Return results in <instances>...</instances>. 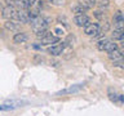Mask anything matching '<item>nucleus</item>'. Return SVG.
<instances>
[{
	"instance_id": "12",
	"label": "nucleus",
	"mask_w": 124,
	"mask_h": 116,
	"mask_svg": "<svg viewBox=\"0 0 124 116\" xmlns=\"http://www.w3.org/2000/svg\"><path fill=\"white\" fill-rule=\"evenodd\" d=\"M107 57L110 58L112 62H115V61H122V59H123V53H122V50L115 49V50H111V52H108Z\"/></svg>"
},
{
	"instance_id": "11",
	"label": "nucleus",
	"mask_w": 124,
	"mask_h": 116,
	"mask_svg": "<svg viewBox=\"0 0 124 116\" xmlns=\"http://www.w3.org/2000/svg\"><path fill=\"white\" fill-rule=\"evenodd\" d=\"M4 27H5L7 30H9V31H19V30H21V23L9 19V21H5Z\"/></svg>"
},
{
	"instance_id": "3",
	"label": "nucleus",
	"mask_w": 124,
	"mask_h": 116,
	"mask_svg": "<svg viewBox=\"0 0 124 116\" xmlns=\"http://www.w3.org/2000/svg\"><path fill=\"white\" fill-rule=\"evenodd\" d=\"M16 12H17V9H16L14 7L7 5L5 8H3V10H1V17H3L4 19H7V21H9V19H12V21H13Z\"/></svg>"
},
{
	"instance_id": "17",
	"label": "nucleus",
	"mask_w": 124,
	"mask_h": 116,
	"mask_svg": "<svg viewBox=\"0 0 124 116\" xmlns=\"http://www.w3.org/2000/svg\"><path fill=\"white\" fill-rule=\"evenodd\" d=\"M71 9H72V12H74V13H79V14H83L84 12L87 10V9H85V8H83V7H81L79 3H78L76 5H74V7L71 8Z\"/></svg>"
},
{
	"instance_id": "7",
	"label": "nucleus",
	"mask_w": 124,
	"mask_h": 116,
	"mask_svg": "<svg viewBox=\"0 0 124 116\" xmlns=\"http://www.w3.org/2000/svg\"><path fill=\"white\" fill-rule=\"evenodd\" d=\"M65 48H66V43H60V44H56L48 48V53L52 54V56H60L65 50Z\"/></svg>"
},
{
	"instance_id": "2",
	"label": "nucleus",
	"mask_w": 124,
	"mask_h": 116,
	"mask_svg": "<svg viewBox=\"0 0 124 116\" xmlns=\"http://www.w3.org/2000/svg\"><path fill=\"white\" fill-rule=\"evenodd\" d=\"M97 49L102 50V52H111V50L118 49V44L115 41H111L108 39H103V40H100L98 44H97Z\"/></svg>"
},
{
	"instance_id": "5",
	"label": "nucleus",
	"mask_w": 124,
	"mask_h": 116,
	"mask_svg": "<svg viewBox=\"0 0 124 116\" xmlns=\"http://www.w3.org/2000/svg\"><path fill=\"white\" fill-rule=\"evenodd\" d=\"M100 25L98 23H89L88 26L84 27V34L88 35V36H94L100 32Z\"/></svg>"
},
{
	"instance_id": "18",
	"label": "nucleus",
	"mask_w": 124,
	"mask_h": 116,
	"mask_svg": "<svg viewBox=\"0 0 124 116\" xmlns=\"http://www.w3.org/2000/svg\"><path fill=\"white\" fill-rule=\"evenodd\" d=\"M96 4L101 8V9H103V8L110 7V0H98V3H96Z\"/></svg>"
},
{
	"instance_id": "10",
	"label": "nucleus",
	"mask_w": 124,
	"mask_h": 116,
	"mask_svg": "<svg viewBox=\"0 0 124 116\" xmlns=\"http://www.w3.org/2000/svg\"><path fill=\"white\" fill-rule=\"evenodd\" d=\"M29 40V35L26 32H18L13 36V43L14 44H23Z\"/></svg>"
},
{
	"instance_id": "16",
	"label": "nucleus",
	"mask_w": 124,
	"mask_h": 116,
	"mask_svg": "<svg viewBox=\"0 0 124 116\" xmlns=\"http://www.w3.org/2000/svg\"><path fill=\"white\" fill-rule=\"evenodd\" d=\"M35 35H36V37L38 39H44V37H46V36H50V34L48 30H40V31H36L35 32Z\"/></svg>"
},
{
	"instance_id": "23",
	"label": "nucleus",
	"mask_w": 124,
	"mask_h": 116,
	"mask_svg": "<svg viewBox=\"0 0 124 116\" xmlns=\"http://www.w3.org/2000/svg\"><path fill=\"white\" fill-rule=\"evenodd\" d=\"M94 17H96V18H98V19H103L105 14H103L101 10H97V12H94Z\"/></svg>"
},
{
	"instance_id": "1",
	"label": "nucleus",
	"mask_w": 124,
	"mask_h": 116,
	"mask_svg": "<svg viewBox=\"0 0 124 116\" xmlns=\"http://www.w3.org/2000/svg\"><path fill=\"white\" fill-rule=\"evenodd\" d=\"M31 27H32L34 32H36V31H40V30H46V27H48V23L50 22L49 18H44V17H36L34 19H31Z\"/></svg>"
},
{
	"instance_id": "21",
	"label": "nucleus",
	"mask_w": 124,
	"mask_h": 116,
	"mask_svg": "<svg viewBox=\"0 0 124 116\" xmlns=\"http://www.w3.org/2000/svg\"><path fill=\"white\" fill-rule=\"evenodd\" d=\"M100 29L102 30V32H106V31H108V30H110V22L105 21V22H103V25H102V26H100Z\"/></svg>"
},
{
	"instance_id": "8",
	"label": "nucleus",
	"mask_w": 124,
	"mask_h": 116,
	"mask_svg": "<svg viewBox=\"0 0 124 116\" xmlns=\"http://www.w3.org/2000/svg\"><path fill=\"white\" fill-rule=\"evenodd\" d=\"M13 19H16V21H18L21 23H29L30 22V18H29V15H27V12H25V10H17Z\"/></svg>"
},
{
	"instance_id": "25",
	"label": "nucleus",
	"mask_w": 124,
	"mask_h": 116,
	"mask_svg": "<svg viewBox=\"0 0 124 116\" xmlns=\"http://www.w3.org/2000/svg\"><path fill=\"white\" fill-rule=\"evenodd\" d=\"M1 10H3V3L0 1V12H1Z\"/></svg>"
},
{
	"instance_id": "13",
	"label": "nucleus",
	"mask_w": 124,
	"mask_h": 116,
	"mask_svg": "<svg viewBox=\"0 0 124 116\" xmlns=\"http://www.w3.org/2000/svg\"><path fill=\"white\" fill-rule=\"evenodd\" d=\"M96 3H97V0H79V4H80L83 8H85L87 10L94 7Z\"/></svg>"
},
{
	"instance_id": "24",
	"label": "nucleus",
	"mask_w": 124,
	"mask_h": 116,
	"mask_svg": "<svg viewBox=\"0 0 124 116\" xmlns=\"http://www.w3.org/2000/svg\"><path fill=\"white\" fill-rule=\"evenodd\" d=\"M54 32H56L58 36H61V35H63V30H62V29H58V27H57V29L54 30Z\"/></svg>"
},
{
	"instance_id": "4",
	"label": "nucleus",
	"mask_w": 124,
	"mask_h": 116,
	"mask_svg": "<svg viewBox=\"0 0 124 116\" xmlns=\"http://www.w3.org/2000/svg\"><path fill=\"white\" fill-rule=\"evenodd\" d=\"M74 23H75L76 26H79V27H85V26H88L89 23V17L88 15H85V14H76L75 17H74Z\"/></svg>"
},
{
	"instance_id": "22",
	"label": "nucleus",
	"mask_w": 124,
	"mask_h": 116,
	"mask_svg": "<svg viewBox=\"0 0 124 116\" xmlns=\"http://www.w3.org/2000/svg\"><path fill=\"white\" fill-rule=\"evenodd\" d=\"M58 22L63 23V26L66 27V29H70V25L67 22V19H66V17H58Z\"/></svg>"
},
{
	"instance_id": "15",
	"label": "nucleus",
	"mask_w": 124,
	"mask_h": 116,
	"mask_svg": "<svg viewBox=\"0 0 124 116\" xmlns=\"http://www.w3.org/2000/svg\"><path fill=\"white\" fill-rule=\"evenodd\" d=\"M58 41H60V37H58V36H53V35L41 39L43 44H54V43H58Z\"/></svg>"
},
{
	"instance_id": "20",
	"label": "nucleus",
	"mask_w": 124,
	"mask_h": 116,
	"mask_svg": "<svg viewBox=\"0 0 124 116\" xmlns=\"http://www.w3.org/2000/svg\"><path fill=\"white\" fill-rule=\"evenodd\" d=\"M49 3L52 5H56V7H62L66 3V0H49Z\"/></svg>"
},
{
	"instance_id": "14",
	"label": "nucleus",
	"mask_w": 124,
	"mask_h": 116,
	"mask_svg": "<svg viewBox=\"0 0 124 116\" xmlns=\"http://www.w3.org/2000/svg\"><path fill=\"white\" fill-rule=\"evenodd\" d=\"M111 36L114 40H123V37H124V31L123 29H115L114 30V32L111 34Z\"/></svg>"
},
{
	"instance_id": "19",
	"label": "nucleus",
	"mask_w": 124,
	"mask_h": 116,
	"mask_svg": "<svg viewBox=\"0 0 124 116\" xmlns=\"http://www.w3.org/2000/svg\"><path fill=\"white\" fill-rule=\"evenodd\" d=\"M108 98H110L111 102L119 103V94H116V93H108Z\"/></svg>"
},
{
	"instance_id": "9",
	"label": "nucleus",
	"mask_w": 124,
	"mask_h": 116,
	"mask_svg": "<svg viewBox=\"0 0 124 116\" xmlns=\"http://www.w3.org/2000/svg\"><path fill=\"white\" fill-rule=\"evenodd\" d=\"M123 23H124V17L122 10H118L114 14V26L115 29H123Z\"/></svg>"
},
{
	"instance_id": "6",
	"label": "nucleus",
	"mask_w": 124,
	"mask_h": 116,
	"mask_svg": "<svg viewBox=\"0 0 124 116\" xmlns=\"http://www.w3.org/2000/svg\"><path fill=\"white\" fill-rule=\"evenodd\" d=\"M83 88V84H76V85H71V87L63 89V90H60L56 93V95H65V94H72V93H78L80 89Z\"/></svg>"
}]
</instances>
